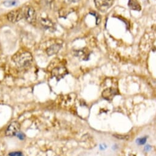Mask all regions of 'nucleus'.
<instances>
[{
	"mask_svg": "<svg viewBox=\"0 0 156 156\" xmlns=\"http://www.w3.org/2000/svg\"><path fill=\"white\" fill-rule=\"evenodd\" d=\"M114 0H94L95 5L100 11L105 13L113 5Z\"/></svg>",
	"mask_w": 156,
	"mask_h": 156,
	"instance_id": "obj_2",
	"label": "nucleus"
},
{
	"mask_svg": "<svg viewBox=\"0 0 156 156\" xmlns=\"http://www.w3.org/2000/svg\"><path fill=\"white\" fill-rule=\"evenodd\" d=\"M24 17V13L21 10L17 9L9 12L7 14V19L9 21L13 23L17 22Z\"/></svg>",
	"mask_w": 156,
	"mask_h": 156,
	"instance_id": "obj_4",
	"label": "nucleus"
},
{
	"mask_svg": "<svg viewBox=\"0 0 156 156\" xmlns=\"http://www.w3.org/2000/svg\"><path fill=\"white\" fill-rule=\"evenodd\" d=\"M151 149V146L149 145H147L145 147V151H147V152H148Z\"/></svg>",
	"mask_w": 156,
	"mask_h": 156,
	"instance_id": "obj_17",
	"label": "nucleus"
},
{
	"mask_svg": "<svg viewBox=\"0 0 156 156\" xmlns=\"http://www.w3.org/2000/svg\"><path fill=\"white\" fill-rule=\"evenodd\" d=\"M147 137H144L142 138H138V139H137V140H136V142H137V144H138L139 145H145V144L146 143Z\"/></svg>",
	"mask_w": 156,
	"mask_h": 156,
	"instance_id": "obj_14",
	"label": "nucleus"
},
{
	"mask_svg": "<svg viewBox=\"0 0 156 156\" xmlns=\"http://www.w3.org/2000/svg\"><path fill=\"white\" fill-rule=\"evenodd\" d=\"M117 94V90L114 88H107L102 92V97L108 101H111Z\"/></svg>",
	"mask_w": 156,
	"mask_h": 156,
	"instance_id": "obj_7",
	"label": "nucleus"
},
{
	"mask_svg": "<svg viewBox=\"0 0 156 156\" xmlns=\"http://www.w3.org/2000/svg\"><path fill=\"white\" fill-rule=\"evenodd\" d=\"M113 137L119 139H122V140H129L130 136L129 135H121V134H113Z\"/></svg>",
	"mask_w": 156,
	"mask_h": 156,
	"instance_id": "obj_13",
	"label": "nucleus"
},
{
	"mask_svg": "<svg viewBox=\"0 0 156 156\" xmlns=\"http://www.w3.org/2000/svg\"><path fill=\"white\" fill-rule=\"evenodd\" d=\"M54 0H45V1L46 2L47 4H50L53 2Z\"/></svg>",
	"mask_w": 156,
	"mask_h": 156,
	"instance_id": "obj_19",
	"label": "nucleus"
},
{
	"mask_svg": "<svg viewBox=\"0 0 156 156\" xmlns=\"http://www.w3.org/2000/svg\"><path fill=\"white\" fill-rule=\"evenodd\" d=\"M66 1L69 3H76L79 1V0H66Z\"/></svg>",
	"mask_w": 156,
	"mask_h": 156,
	"instance_id": "obj_18",
	"label": "nucleus"
},
{
	"mask_svg": "<svg viewBox=\"0 0 156 156\" xmlns=\"http://www.w3.org/2000/svg\"><path fill=\"white\" fill-rule=\"evenodd\" d=\"M16 136H17L19 139H21V140H23V139H24V138H25V135H24L22 132H21V131H19V132L17 133V135H16Z\"/></svg>",
	"mask_w": 156,
	"mask_h": 156,
	"instance_id": "obj_16",
	"label": "nucleus"
},
{
	"mask_svg": "<svg viewBox=\"0 0 156 156\" xmlns=\"http://www.w3.org/2000/svg\"><path fill=\"white\" fill-rule=\"evenodd\" d=\"M41 25L48 30H54L55 28L54 23L52 22L50 19L42 18L41 19Z\"/></svg>",
	"mask_w": 156,
	"mask_h": 156,
	"instance_id": "obj_10",
	"label": "nucleus"
},
{
	"mask_svg": "<svg viewBox=\"0 0 156 156\" xmlns=\"http://www.w3.org/2000/svg\"><path fill=\"white\" fill-rule=\"evenodd\" d=\"M24 17L29 23L31 24L35 23L37 21V13L34 8L31 6H28L24 11Z\"/></svg>",
	"mask_w": 156,
	"mask_h": 156,
	"instance_id": "obj_3",
	"label": "nucleus"
},
{
	"mask_svg": "<svg viewBox=\"0 0 156 156\" xmlns=\"http://www.w3.org/2000/svg\"><path fill=\"white\" fill-rule=\"evenodd\" d=\"M67 70L64 66H58L54 68L52 71V74L57 80L63 78L68 74Z\"/></svg>",
	"mask_w": 156,
	"mask_h": 156,
	"instance_id": "obj_6",
	"label": "nucleus"
},
{
	"mask_svg": "<svg viewBox=\"0 0 156 156\" xmlns=\"http://www.w3.org/2000/svg\"><path fill=\"white\" fill-rule=\"evenodd\" d=\"M9 156H23L22 152L21 151H15L11 152L9 154Z\"/></svg>",
	"mask_w": 156,
	"mask_h": 156,
	"instance_id": "obj_15",
	"label": "nucleus"
},
{
	"mask_svg": "<svg viewBox=\"0 0 156 156\" xmlns=\"http://www.w3.org/2000/svg\"><path fill=\"white\" fill-rule=\"evenodd\" d=\"M75 55L82 60H87L89 58L90 54L87 50L83 49L75 51Z\"/></svg>",
	"mask_w": 156,
	"mask_h": 156,
	"instance_id": "obj_9",
	"label": "nucleus"
},
{
	"mask_svg": "<svg viewBox=\"0 0 156 156\" xmlns=\"http://www.w3.org/2000/svg\"><path fill=\"white\" fill-rule=\"evenodd\" d=\"M14 62L19 68H25L29 66L33 61V57L29 52L16 54L13 58Z\"/></svg>",
	"mask_w": 156,
	"mask_h": 156,
	"instance_id": "obj_1",
	"label": "nucleus"
},
{
	"mask_svg": "<svg viewBox=\"0 0 156 156\" xmlns=\"http://www.w3.org/2000/svg\"><path fill=\"white\" fill-rule=\"evenodd\" d=\"M128 6H129V7L131 10L139 11L141 9L139 4L136 0H129V3H128Z\"/></svg>",
	"mask_w": 156,
	"mask_h": 156,
	"instance_id": "obj_11",
	"label": "nucleus"
},
{
	"mask_svg": "<svg viewBox=\"0 0 156 156\" xmlns=\"http://www.w3.org/2000/svg\"><path fill=\"white\" fill-rule=\"evenodd\" d=\"M62 45L60 44L55 43L51 45L46 49V53L49 56H52L57 54L61 49Z\"/></svg>",
	"mask_w": 156,
	"mask_h": 156,
	"instance_id": "obj_8",
	"label": "nucleus"
},
{
	"mask_svg": "<svg viewBox=\"0 0 156 156\" xmlns=\"http://www.w3.org/2000/svg\"><path fill=\"white\" fill-rule=\"evenodd\" d=\"M20 129H21V125L18 122H11L7 128L6 135L9 137H14L20 131Z\"/></svg>",
	"mask_w": 156,
	"mask_h": 156,
	"instance_id": "obj_5",
	"label": "nucleus"
},
{
	"mask_svg": "<svg viewBox=\"0 0 156 156\" xmlns=\"http://www.w3.org/2000/svg\"><path fill=\"white\" fill-rule=\"evenodd\" d=\"M18 3L19 1L17 0H6L3 2V5L7 7H10L17 6Z\"/></svg>",
	"mask_w": 156,
	"mask_h": 156,
	"instance_id": "obj_12",
	"label": "nucleus"
}]
</instances>
